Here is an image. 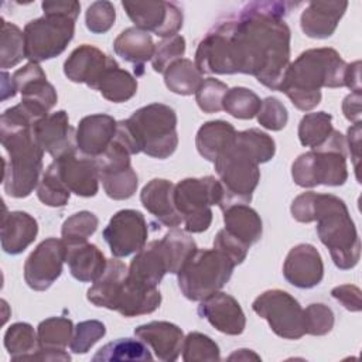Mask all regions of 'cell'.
Segmentation results:
<instances>
[{
  "label": "cell",
  "mask_w": 362,
  "mask_h": 362,
  "mask_svg": "<svg viewBox=\"0 0 362 362\" xmlns=\"http://www.w3.org/2000/svg\"><path fill=\"white\" fill-rule=\"evenodd\" d=\"M288 1H252L238 16L214 25L198 44L195 65L201 74H247L279 90L290 64Z\"/></svg>",
  "instance_id": "obj_1"
},
{
  "label": "cell",
  "mask_w": 362,
  "mask_h": 362,
  "mask_svg": "<svg viewBox=\"0 0 362 362\" xmlns=\"http://www.w3.org/2000/svg\"><path fill=\"white\" fill-rule=\"evenodd\" d=\"M35 120L18 103L0 117V137L8 160H4L3 184L13 198L28 197L40 182L44 150L38 146L33 124Z\"/></svg>",
  "instance_id": "obj_2"
},
{
  "label": "cell",
  "mask_w": 362,
  "mask_h": 362,
  "mask_svg": "<svg viewBox=\"0 0 362 362\" xmlns=\"http://www.w3.org/2000/svg\"><path fill=\"white\" fill-rule=\"evenodd\" d=\"M346 62L334 48H311L288 64L279 88L291 103L311 110L321 102V88L344 86Z\"/></svg>",
  "instance_id": "obj_3"
},
{
  "label": "cell",
  "mask_w": 362,
  "mask_h": 362,
  "mask_svg": "<svg viewBox=\"0 0 362 362\" xmlns=\"http://www.w3.org/2000/svg\"><path fill=\"white\" fill-rule=\"evenodd\" d=\"M311 222L317 221V235L329 250L334 264L352 269L361 257V240L345 202L332 194L313 192Z\"/></svg>",
  "instance_id": "obj_4"
},
{
  "label": "cell",
  "mask_w": 362,
  "mask_h": 362,
  "mask_svg": "<svg viewBox=\"0 0 362 362\" xmlns=\"http://www.w3.org/2000/svg\"><path fill=\"white\" fill-rule=\"evenodd\" d=\"M44 16L31 20L24 27L25 58L41 62L62 54L75 34V21L79 16L78 1H44Z\"/></svg>",
  "instance_id": "obj_5"
},
{
  "label": "cell",
  "mask_w": 362,
  "mask_h": 362,
  "mask_svg": "<svg viewBox=\"0 0 362 362\" xmlns=\"http://www.w3.org/2000/svg\"><path fill=\"white\" fill-rule=\"evenodd\" d=\"M291 177L298 187H338L348 180L345 137L338 130L311 151L300 154L291 165Z\"/></svg>",
  "instance_id": "obj_6"
},
{
  "label": "cell",
  "mask_w": 362,
  "mask_h": 362,
  "mask_svg": "<svg viewBox=\"0 0 362 362\" xmlns=\"http://www.w3.org/2000/svg\"><path fill=\"white\" fill-rule=\"evenodd\" d=\"M124 122L140 153L164 160L177 150V115L173 107L150 103L134 110Z\"/></svg>",
  "instance_id": "obj_7"
},
{
  "label": "cell",
  "mask_w": 362,
  "mask_h": 362,
  "mask_svg": "<svg viewBox=\"0 0 362 362\" xmlns=\"http://www.w3.org/2000/svg\"><path fill=\"white\" fill-rule=\"evenodd\" d=\"M235 263L219 249H197L177 273L185 298L202 301L219 291L230 279Z\"/></svg>",
  "instance_id": "obj_8"
},
{
  "label": "cell",
  "mask_w": 362,
  "mask_h": 362,
  "mask_svg": "<svg viewBox=\"0 0 362 362\" xmlns=\"http://www.w3.org/2000/svg\"><path fill=\"white\" fill-rule=\"evenodd\" d=\"M214 164L223 189L219 208L223 211L235 204H249L260 180V170L257 160L236 140V136Z\"/></svg>",
  "instance_id": "obj_9"
},
{
  "label": "cell",
  "mask_w": 362,
  "mask_h": 362,
  "mask_svg": "<svg viewBox=\"0 0 362 362\" xmlns=\"http://www.w3.org/2000/svg\"><path fill=\"white\" fill-rule=\"evenodd\" d=\"M223 189L212 175L185 178L174 185V205L187 232L201 233L211 226V205H221Z\"/></svg>",
  "instance_id": "obj_10"
},
{
  "label": "cell",
  "mask_w": 362,
  "mask_h": 362,
  "mask_svg": "<svg viewBox=\"0 0 362 362\" xmlns=\"http://www.w3.org/2000/svg\"><path fill=\"white\" fill-rule=\"evenodd\" d=\"M252 310L266 320L272 331L284 339H300L304 334V310L287 291L273 288L252 303Z\"/></svg>",
  "instance_id": "obj_11"
},
{
  "label": "cell",
  "mask_w": 362,
  "mask_h": 362,
  "mask_svg": "<svg viewBox=\"0 0 362 362\" xmlns=\"http://www.w3.org/2000/svg\"><path fill=\"white\" fill-rule=\"evenodd\" d=\"M130 156L126 146L115 137L110 146L95 158L99 180L106 195L112 199H129L137 189L139 178L130 164Z\"/></svg>",
  "instance_id": "obj_12"
},
{
  "label": "cell",
  "mask_w": 362,
  "mask_h": 362,
  "mask_svg": "<svg viewBox=\"0 0 362 362\" xmlns=\"http://www.w3.org/2000/svg\"><path fill=\"white\" fill-rule=\"evenodd\" d=\"M11 79L16 90L21 93L20 105L35 122L49 115L58 96L38 62L25 64L13 74Z\"/></svg>",
  "instance_id": "obj_13"
},
{
  "label": "cell",
  "mask_w": 362,
  "mask_h": 362,
  "mask_svg": "<svg viewBox=\"0 0 362 362\" xmlns=\"http://www.w3.org/2000/svg\"><path fill=\"white\" fill-rule=\"evenodd\" d=\"M122 6L134 23V27L168 38L177 35L182 27V11L173 1H122Z\"/></svg>",
  "instance_id": "obj_14"
},
{
  "label": "cell",
  "mask_w": 362,
  "mask_h": 362,
  "mask_svg": "<svg viewBox=\"0 0 362 362\" xmlns=\"http://www.w3.org/2000/svg\"><path fill=\"white\" fill-rule=\"evenodd\" d=\"M66 257V246L62 239L48 238L42 240L24 263V280L35 291H45L61 276Z\"/></svg>",
  "instance_id": "obj_15"
},
{
  "label": "cell",
  "mask_w": 362,
  "mask_h": 362,
  "mask_svg": "<svg viewBox=\"0 0 362 362\" xmlns=\"http://www.w3.org/2000/svg\"><path fill=\"white\" fill-rule=\"evenodd\" d=\"M102 235L115 257H126L146 245L148 228L141 212L122 209L110 218Z\"/></svg>",
  "instance_id": "obj_16"
},
{
  "label": "cell",
  "mask_w": 362,
  "mask_h": 362,
  "mask_svg": "<svg viewBox=\"0 0 362 362\" xmlns=\"http://www.w3.org/2000/svg\"><path fill=\"white\" fill-rule=\"evenodd\" d=\"M33 133L38 146L54 160L76 151V130L69 124L68 113L58 110L37 120Z\"/></svg>",
  "instance_id": "obj_17"
},
{
  "label": "cell",
  "mask_w": 362,
  "mask_h": 362,
  "mask_svg": "<svg viewBox=\"0 0 362 362\" xmlns=\"http://www.w3.org/2000/svg\"><path fill=\"white\" fill-rule=\"evenodd\" d=\"M116 62L90 44H82L75 48L64 62L65 76L75 83H86L89 88H98L103 75Z\"/></svg>",
  "instance_id": "obj_18"
},
{
  "label": "cell",
  "mask_w": 362,
  "mask_h": 362,
  "mask_svg": "<svg viewBox=\"0 0 362 362\" xmlns=\"http://www.w3.org/2000/svg\"><path fill=\"white\" fill-rule=\"evenodd\" d=\"M62 184L78 197H95L99 189V171L95 158L76 151L54 160Z\"/></svg>",
  "instance_id": "obj_19"
},
{
  "label": "cell",
  "mask_w": 362,
  "mask_h": 362,
  "mask_svg": "<svg viewBox=\"0 0 362 362\" xmlns=\"http://www.w3.org/2000/svg\"><path fill=\"white\" fill-rule=\"evenodd\" d=\"M284 279L298 288H313L324 277L320 252L310 243H298L290 249L283 264Z\"/></svg>",
  "instance_id": "obj_20"
},
{
  "label": "cell",
  "mask_w": 362,
  "mask_h": 362,
  "mask_svg": "<svg viewBox=\"0 0 362 362\" xmlns=\"http://www.w3.org/2000/svg\"><path fill=\"white\" fill-rule=\"evenodd\" d=\"M198 314L226 335H240L246 327V317L240 304L223 291H216L204 298L198 305Z\"/></svg>",
  "instance_id": "obj_21"
},
{
  "label": "cell",
  "mask_w": 362,
  "mask_h": 362,
  "mask_svg": "<svg viewBox=\"0 0 362 362\" xmlns=\"http://www.w3.org/2000/svg\"><path fill=\"white\" fill-rule=\"evenodd\" d=\"M117 122L105 113L85 116L79 120L75 139L76 150L90 158L99 157L113 141Z\"/></svg>",
  "instance_id": "obj_22"
},
{
  "label": "cell",
  "mask_w": 362,
  "mask_h": 362,
  "mask_svg": "<svg viewBox=\"0 0 362 362\" xmlns=\"http://www.w3.org/2000/svg\"><path fill=\"white\" fill-rule=\"evenodd\" d=\"M134 335L150 346L157 359L164 362H173L178 359L182 344V329L168 321H151L134 328Z\"/></svg>",
  "instance_id": "obj_23"
},
{
  "label": "cell",
  "mask_w": 362,
  "mask_h": 362,
  "mask_svg": "<svg viewBox=\"0 0 362 362\" xmlns=\"http://www.w3.org/2000/svg\"><path fill=\"white\" fill-rule=\"evenodd\" d=\"M140 201L143 206L168 228H177L182 223V218L174 205V184L164 178H153L141 192Z\"/></svg>",
  "instance_id": "obj_24"
},
{
  "label": "cell",
  "mask_w": 362,
  "mask_h": 362,
  "mask_svg": "<svg viewBox=\"0 0 362 362\" xmlns=\"http://www.w3.org/2000/svg\"><path fill=\"white\" fill-rule=\"evenodd\" d=\"M348 1H310L300 17L303 33L310 38H328L337 30Z\"/></svg>",
  "instance_id": "obj_25"
},
{
  "label": "cell",
  "mask_w": 362,
  "mask_h": 362,
  "mask_svg": "<svg viewBox=\"0 0 362 362\" xmlns=\"http://www.w3.org/2000/svg\"><path fill=\"white\" fill-rule=\"evenodd\" d=\"M165 273H168V264L161 240H151L144 245L130 262L127 280L146 287H157Z\"/></svg>",
  "instance_id": "obj_26"
},
{
  "label": "cell",
  "mask_w": 362,
  "mask_h": 362,
  "mask_svg": "<svg viewBox=\"0 0 362 362\" xmlns=\"http://www.w3.org/2000/svg\"><path fill=\"white\" fill-rule=\"evenodd\" d=\"M38 223L34 216L24 211L7 212L1 218L0 239L1 247L8 255H20L24 252L37 238Z\"/></svg>",
  "instance_id": "obj_27"
},
{
  "label": "cell",
  "mask_w": 362,
  "mask_h": 362,
  "mask_svg": "<svg viewBox=\"0 0 362 362\" xmlns=\"http://www.w3.org/2000/svg\"><path fill=\"white\" fill-rule=\"evenodd\" d=\"M154 48L156 44L151 35L137 27L123 30L113 42L116 55L134 66L136 76L144 74V65L147 61H151Z\"/></svg>",
  "instance_id": "obj_28"
},
{
  "label": "cell",
  "mask_w": 362,
  "mask_h": 362,
  "mask_svg": "<svg viewBox=\"0 0 362 362\" xmlns=\"http://www.w3.org/2000/svg\"><path fill=\"white\" fill-rule=\"evenodd\" d=\"M127 266L119 259H109L105 272L93 281L88 290V300L107 310H115L119 294L127 277Z\"/></svg>",
  "instance_id": "obj_29"
},
{
  "label": "cell",
  "mask_w": 362,
  "mask_h": 362,
  "mask_svg": "<svg viewBox=\"0 0 362 362\" xmlns=\"http://www.w3.org/2000/svg\"><path fill=\"white\" fill-rule=\"evenodd\" d=\"M65 246V262L68 263L74 279L83 283H93L105 272L107 260L96 245L83 242Z\"/></svg>",
  "instance_id": "obj_30"
},
{
  "label": "cell",
  "mask_w": 362,
  "mask_h": 362,
  "mask_svg": "<svg viewBox=\"0 0 362 362\" xmlns=\"http://www.w3.org/2000/svg\"><path fill=\"white\" fill-rule=\"evenodd\" d=\"M161 304V294L157 287H146L139 283L126 281L119 294L116 308L123 317H137L156 311Z\"/></svg>",
  "instance_id": "obj_31"
},
{
  "label": "cell",
  "mask_w": 362,
  "mask_h": 362,
  "mask_svg": "<svg viewBox=\"0 0 362 362\" xmlns=\"http://www.w3.org/2000/svg\"><path fill=\"white\" fill-rule=\"evenodd\" d=\"M225 229L246 246L262 238L263 225L259 214L247 204H235L223 209Z\"/></svg>",
  "instance_id": "obj_32"
},
{
  "label": "cell",
  "mask_w": 362,
  "mask_h": 362,
  "mask_svg": "<svg viewBox=\"0 0 362 362\" xmlns=\"http://www.w3.org/2000/svg\"><path fill=\"white\" fill-rule=\"evenodd\" d=\"M235 127L225 120H211L204 123L195 136L198 153L208 161H215L218 156L233 141Z\"/></svg>",
  "instance_id": "obj_33"
},
{
  "label": "cell",
  "mask_w": 362,
  "mask_h": 362,
  "mask_svg": "<svg viewBox=\"0 0 362 362\" xmlns=\"http://www.w3.org/2000/svg\"><path fill=\"white\" fill-rule=\"evenodd\" d=\"M96 90H99L106 100L113 103H122L127 102L136 95L137 81L130 72L122 69L119 64H115L103 75Z\"/></svg>",
  "instance_id": "obj_34"
},
{
  "label": "cell",
  "mask_w": 362,
  "mask_h": 362,
  "mask_svg": "<svg viewBox=\"0 0 362 362\" xmlns=\"http://www.w3.org/2000/svg\"><path fill=\"white\" fill-rule=\"evenodd\" d=\"M163 75L165 86L171 92L182 96L195 93L204 81L195 62L187 58H181L171 64Z\"/></svg>",
  "instance_id": "obj_35"
},
{
  "label": "cell",
  "mask_w": 362,
  "mask_h": 362,
  "mask_svg": "<svg viewBox=\"0 0 362 362\" xmlns=\"http://www.w3.org/2000/svg\"><path fill=\"white\" fill-rule=\"evenodd\" d=\"M4 346L11 361H30L40 349L38 335L28 322H14L4 334Z\"/></svg>",
  "instance_id": "obj_36"
},
{
  "label": "cell",
  "mask_w": 362,
  "mask_h": 362,
  "mask_svg": "<svg viewBox=\"0 0 362 362\" xmlns=\"http://www.w3.org/2000/svg\"><path fill=\"white\" fill-rule=\"evenodd\" d=\"M148 346L140 339L119 338L103 345L92 358L93 362H116V361H151Z\"/></svg>",
  "instance_id": "obj_37"
},
{
  "label": "cell",
  "mask_w": 362,
  "mask_h": 362,
  "mask_svg": "<svg viewBox=\"0 0 362 362\" xmlns=\"http://www.w3.org/2000/svg\"><path fill=\"white\" fill-rule=\"evenodd\" d=\"M161 240V246L167 259L168 273L177 274L189 256L198 249L195 240L187 233L177 228H171Z\"/></svg>",
  "instance_id": "obj_38"
},
{
  "label": "cell",
  "mask_w": 362,
  "mask_h": 362,
  "mask_svg": "<svg viewBox=\"0 0 362 362\" xmlns=\"http://www.w3.org/2000/svg\"><path fill=\"white\" fill-rule=\"evenodd\" d=\"M74 324L66 317H49L37 327L40 349L64 351L72 338Z\"/></svg>",
  "instance_id": "obj_39"
},
{
  "label": "cell",
  "mask_w": 362,
  "mask_h": 362,
  "mask_svg": "<svg viewBox=\"0 0 362 362\" xmlns=\"http://www.w3.org/2000/svg\"><path fill=\"white\" fill-rule=\"evenodd\" d=\"M332 116L327 112H314L303 116L298 124V139L304 147H320L332 133Z\"/></svg>",
  "instance_id": "obj_40"
},
{
  "label": "cell",
  "mask_w": 362,
  "mask_h": 362,
  "mask_svg": "<svg viewBox=\"0 0 362 362\" xmlns=\"http://www.w3.org/2000/svg\"><path fill=\"white\" fill-rule=\"evenodd\" d=\"M262 100L260 98L250 89L243 86H235L228 89L222 100V110L229 113L236 119H253L259 109Z\"/></svg>",
  "instance_id": "obj_41"
},
{
  "label": "cell",
  "mask_w": 362,
  "mask_h": 362,
  "mask_svg": "<svg viewBox=\"0 0 362 362\" xmlns=\"http://www.w3.org/2000/svg\"><path fill=\"white\" fill-rule=\"evenodd\" d=\"M25 58L24 33L16 25L1 18V48L0 66L3 71L13 68Z\"/></svg>",
  "instance_id": "obj_42"
},
{
  "label": "cell",
  "mask_w": 362,
  "mask_h": 362,
  "mask_svg": "<svg viewBox=\"0 0 362 362\" xmlns=\"http://www.w3.org/2000/svg\"><path fill=\"white\" fill-rule=\"evenodd\" d=\"M37 197L44 205L54 208L64 206L69 201L71 191L62 184L54 161L47 167L38 182Z\"/></svg>",
  "instance_id": "obj_43"
},
{
  "label": "cell",
  "mask_w": 362,
  "mask_h": 362,
  "mask_svg": "<svg viewBox=\"0 0 362 362\" xmlns=\"http://www.w3.org/2000/svg\"><path fill=\"white\" fill-rule=\"evenodd\" d=\"M99 219L89 211H79L65 219L61 228L62 240L65 245L88 242V238L98 229Z\"/></svg>",
  "instance_id": "obj_44"
},
{
  "label": "cell",
  "mask_w": 362,
  "mask_h": 362,
  "mask_svg": "<svg viewBox=\"0 0 362 362\" xmlns=\"http://www.w3.org/2000/svg\"><path fill=\"white\" fill-rule=\"evenodd\" d=\"M182 359L185 362L221 361V351L211 337L194 331L184 338Z\"/></svg>",
  "instance_id": "obj_45"
},
{
  "label": "cell",
  "mask_w": 362,
  "mask_h": 362,
  "mask_svg": "<svg viewBox=\"0 0 362 362\" xmlns=\"http://www.w3.org/2000/svg\"><path fill=\"white\" fill-rule=\"evenodd\" d=\"M236 140L245 146L259 164L267 163L274 157L276 143L274 140L264 132L259 129H249L236 132Z\"/></svg>",
  "instance_id": "obj_46"
},
{
  "label": "cell",
  "mask_w": 362,
  "mask_h": 362,
  "mask_svg": "<svg viewBox=\"0 0 362 362\" xmlns=\"http://www.w3.org/2000/svg\"><path fill=\"white\" fill-rule=\"evenodd\" d=\"M185 54V38L180 34L163 38L156 44L154 54L151 58L153 69L158 74H164L167 68L175 61L181 59Z\"/></svg>",
  "instance_id": "obj_47"
},
{
  "label": "cell",
  "mask_w": 362,
  "mask_h": 362,
  "mask_svg": "<svg viewBox=\"0 0 362 362\" xmlns=\"http://www.w3.org/2000/svg\"><path fill=\"white\" fill-rule=\"evenodd\" d=\"M106 334V327L98 320H88L79 322L74 328L69 348L74 354H86L99 339Z\"/></svg>",
  "instance_id": "obj_48"
},
{
  "label": "cell",
  "mask_w": 362,
  "mask_h": 362,
  "mask_svg": "<svg viewBox=\"0 0 362 362\" xmlns=\"http://www.w3.org/2000/svg\"><path fill=\"white\" fill-rule=\"evenodd\" d=\"M228 92L226 83L215 78H206L202 81L195 92V100L198 107L205 113H216L222 110V100Z\"/></svg>",
  "instance_id": "obj_49"
},
{
  "label": "cell",
  "mask_w": 362,
  "mask_h": 362,
  "mask_svg": "<svg viewBox=\"0 0 362 362\" xmlns=\"http://www.w3.org/2000/svg\"><path fill=\"white\" fill-rule=\"evenodd\" d=\"M334 313L322 303H313L304 310L305 334L321 337L327 335L334 327Z\"/></svg>",
  "instance_id": "obj_50"
},
{
  "label": "cell",
  "mask_w": 362,
  "mask_h": 362,
  "mask_svg": "<svg viewBox=\"0 0 362 362\" xmlns=\"http://www.w3.org/2000/svg\"><path fill=\"white\" fill-rule=\"evenodd\" d=\"M116 20V10L110 1L100 0L92 3L85 13V23L90 33L105 34L107 33Z\"/></svg>",
  "instance_id": "obj_51"
},
{
  "label": "cell",
  "mask_w": 362,
  "mask_h": 362,
  "mask_svg": "<svg viewBox=\"0 0 362 362\" xmlns=\"http://www.w3.org/2000/svg\"><path fill=\"white\" fill-rule=\"evenodd\" d=\"M256 117L262 127L267 130L279 132L286 127L288 122V112L277 98L269 96L262 100V105Z\"/></svg>",
  "instance_id": "obj_52"
},
{
  "label": "cell",
  "mask_w": 362,
  "mask_h": 362,
  "mask_svg": "<svg viewBox=\"0 0 362 362\" xmlns=\"http://www.w3.org/2000/svg\"><path fill=\"white\" fill-rule=\"evenodd\" d=\"M214 247L223 252L235 263V266L240 264L246 259L249 250V246L232 236L225 228L216 233L214 239Z\"/></svg>",
  "instance_id": "obj_53"
},
{
  "label": "cell",
  "mask_w": 362,
  "mask_h": 362,
  "mask_svg": "<svg viewBox=\"0 0 362 362\" xmlns=\"http://www.w3.org/2000/svg\"><path fill=\"white\" fill-rule=\"evenodd\" d=\"M331 296L341 303L348 311L358 313L362 310V303H361V290L359 287L354 284H342L338 287H334L331 290Z\"/></svg>",
  "instance_id": "obj_54"
},
{
  "label": "cell",
  "mask_w": 362,
  "mask_h": 362,
  "mask_svg": "<svg viewBox=\"0 0 362 362\" xmlns=\"http://www.w3.org/2000/svg\"><path fill=\"white\" fill-rule=\"evenodd\" d=\"M345 144L348 146L351 158L354 161V168H355L356 177H358V163L361 158V123H354L348 129Z\"/></svg>",
  "instance_id": "obj_55"
},
{
  "label": "cell",
  "mask_w": 362,
  "mask_h": 362,
  "mask_svg": "<svg viewBox=\"0 0 362 362\" xmlns=\"http://www.w3.org/2000/svg\"><path fill=\"white\" fill-rule=\"evenodd\" d=\"M361 100H362L361 92H351L349 95L345 96L342 102L344 116L352 123H361Z\"/></svg>",
  "instance_id": "obj_56"
},
{
  "label": "cell",
  "mask_w": 362,
  "mask_h": 362,
  "mask_svg": "<svg viewBox=\"0 0 362 362\" xmlns=\"http://www.w3.org/2000/svg\"><path fill=\"white\" fill-rule=\"evenodd\" d=\"M344 86L349 88L351 92H361V61L346 65Z\"/></svg>",
  "instance_id": "obj_57"
},
{
  "label": "cell",
  "mask_w": 362,
  "mask_h": 362,
  "mask_svg": "<svg viewBox=\"0 0 362 362\" xmlns=\"http://www.w3.org/2000/svg\"><path fill=\"white\" fill-rule=\"evenodd\" d=\"M1 100H6L8 98H13L17 93V90L14 88L13 79H10V75L6 71L1 72Z\"/></svg>",
  "instance_id": "obj_58"
},
{
  "label": "cell",
  "mask_w": 362,
  "mask_h": 362,
  "mask_svg": "<svg viewBox=\"0 0 362 362\" xmlns=\"http://www.w3.org/2000/svg\"><path fill=\"white\" fill-rule=\"evenodd\" d=\"M229 361H247V359H256L259 361L260 356L257 354H255L250 349H238L236 352H233L232 355H229L228 358Z\"/></svg>",
  "instance_id": "obj_59"
}]
</instances>
